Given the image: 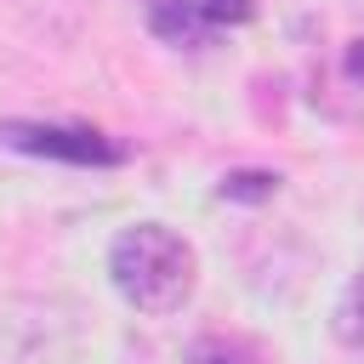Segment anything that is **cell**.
I'll use <instances>...</instances> for the list:
<instances>
[{
    "mask_svg": "<svg viewBox=\"0 0 364 364\" xmlns=\"http://www.w3.org/2000/svg\"><path fill=\"white\" fill-rule=\"evenodd\" d=\"M108 279L136 313L165 318L193 296L199 256H193V245L182 233H171L159 222H136L108 245Z\"/></svg>",
    "mask_w": 364,
    "mask_h": 364,
    "instance_id": "1",
    "label": "cell"
},
{
    "mask_svg": "<svg viewBox=\"0 0 364 364\" xmlns=\"http://www.w3.org/2000/svg\"><path fill=\"white\" fill-rule=\"evenodd\" d=\"M0 148L63 159V165H119L125 148L91 125H46V119H0Z\"/></svg>",
    "mask_w": 364,
    "mask_h": 364,
    "instance_id": "2",
    "label": "cell"
},
{
    "mask_svg": "<svg viewBox=\"0 0 364 364\" xmlns=\"http://www.w3.org/2000/svg\"><path fill=\"white\" fill-rule=\"evenodd\" d=\"M142 17H148V28H154L165 46H176V51H205V46H210V28H216L193 0H142Z\"/></svg>",
    "mask_w": 364,
    "mask_h": 364,
    "instance_id": "3",
    "label": "cell"
},
{
    "mask_svg": "<svg viewBox=\"0 0 364 364\" xmlns=\"http://www.w3.org/2000/svg\"><path fill=\"white\" fill-rule=\"evenodd\" d=\"M188 364H273V353L256 336L239 330H210L199 341H188Z\"/></svg>",
    "mask_w": 364,
    "mask_h": 364,
    "instance_id": "4",
    "label": "cell"
},
{
    "mask_svg": "<svg viewBox=\"0 0 364 364\" xmlns=\"http://www.w3.org/2000/svg\"><path fill=\"white\" fill-rule=\"evenodd\" d=\"M330 330H336L341 347L364 353V267L347 279V290H341V301H336V313H330Z\"/></svg>",
    "mask_w": 364,
    "mask_h": 364,
    "instance_id": "5",
    "label": "cell"
},
{
    "mask_svg": "<svg viewBox=\"0 0 364 364\" xmlns=\"http://www.w3.org/2000/svg\"><path fill=\"white\" fill-rule=\"evenodd\" d=\"M273 193H279V171H228L216 182V199H228V205H262Z\"/></svg>",
    "mask_w": 364,
    "mask_h": 364,
    "instance_id": "6",
    "label": "cell"
},
{
    "mask_svg": "<svg viewBox=\"0 0 364 364\" xmlns=\"http://www.w3.org/2000/svg\"><path fill=\"white\" fill-rule=\"evenodd\" d=\"M199 11H205L210 23H245V17L256 11V0H199Z\"/></svg>",
    "mask_w": 364,
    "mask_h": 364,
    "instance_id": "7",
    "label": "cell"
},
{
    "mask_svg": "<svg viewBox=\"0 0 364 364\" xmlns=\"http://www.w3.org/2000/svg\"><path fill=\"white\" fill-rule=\"evenodd\" d=\"M347 74H353V80H364V34L347 46Z\"/></svg>",
    "mask_w": 364,
    "mask_h": 364,
    "instance_id": "8",
    "label": "cell"
}]
</instances>
